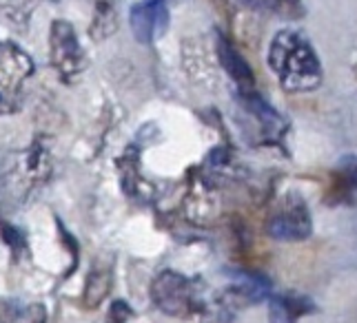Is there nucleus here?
<instances>
[{
  "mask_svg": "<svg viewBox=\"0 0 357 323\" xmlns=\"http://www.w3.org/2000/svg\"><path fill=\"white\" fill-rule=\"evenodd\" d=\"M268 237L278 242H304L313 235V217L300 195H287L266 223Z\"/></svg>",
  "mask_w": 357,
  "mask_h": 323,
  "instance_id": "20e7f679",
  "label": "nucleus"
},
{
  "mask_svg": "<svg viewBox=\"0 0 357 323\" xmlns=\"http://www.w3.org/2000/svg\"><path fill=\"white\" fill-rule=\"evenodd\" d=\"M112 288H114V262L107 257L96 259L87 272V279H84V290H82L84 308L93 310L98 306H102Z\"/></svg>",
  "mask_w": 357,
  "mask_h": 323,
  "instance_id": "6e6552de",
  "label": "nucleus"
},
{
  "mask_svg": "<svg viewBox=\"0 0 357 323\" xmlns=\"http://www.w3.org/2000/svg\"><path fill=\"white\" fill-rule=\"evenodd\" d=\"M244 7L262 11V14H278V16H300L302 0H240Z\"/></svg>",
  "mask_w": 357,
  "mask_h": 323,
  "instance_id": "f8f14e48",
  "label": "nucleus"
},
{
  "mask_svg": "<svg viewBox=\"0 0 357 323\" xmlns=\"http://www.w3.org/2000/svg\"><path fill=\"white\" fill-rule=\"evenodd\" d=\"M49 65L65 84H76L87 65L76 29L63 18L49 24Z\"/></svg>",
  "mask_w": 357,
  "mask_h": 323,
  "instance_id": "7ed1b4c3",
  "label": "nucleus"
},
{
  "mask_svg": "<svg viewBox=\"0 0 357 323\" xmlns=\"http://www.w3.org/2000/svg\"><path fill=\"white\" fill-rule=\"evenodd\" d=\"M16 319H18V306L0 297V323H16Z\"/></svg>",
  "mask_w": 357,
  "mask_h": 323,
  "instance_id": "4468645a",
  "label": "nucleus"
},
{
  "mask_svg": "<svg viewBox=\"0 0 357 323\" xmlns=\"http://www.w3.org/2000/svg\"><path fill=\"white\" fill-rule=\"evenodd\" d=\"M131 317V308L125 301H114L109 308V321L107 323H127Z\"/></svg>",
  "mask_w": 357,
  "mask_h": 323,
  "instance_id": "ddd939ff",
  "label": "nucleus"
},
{
  "mask_svg": "<svg viewBox=\"0 0 357 323\" xmlns=\"http://www.w3.org/2000/svg\"><path fill=\"white\" fill-rule=\"evenodd\" d=\"M129 24L131 31L135 36V40L142 45H149L153 40H158L160 36H165L167 27H169V11L165 9V5H151V3H138L131 7L129 14Z\"/></svg>",
  "mask_w": 357,
  "mask_h": 323,
  "instance_id": "423d86ee",
  "label": "nucleus"
},
{
  "mask_svg": "<svg viewBox=\"0 0 357 323\" xmlns=\"http://www.w3.org/2000/svg\"><path fill=\"white\" fill-rule=\"evenodd\" d=\"M93 18L89 24V36L93 40L112 38L118 29V0H91Z\"/></svg>",
  "mask_w": 357,
  "mask_h": 323,
  "instance_id": "9b49d317",
  "label": "nucleus"
},
{
  "mask_svg": "<svg viewBox=\"0 0 357 323\" xmlns=\"http://www.w3.org/2000/svg\"><path fill=\"white\" fill-rule=\"evenodd\" d=\"M313 313V304L304 297L280 294L268 301V319L271 323H298L300 317Z\"/></svg>",
  "mask_w": 357,
  "mask_h": 323,
  "instance_id": "9d476101",
  "label": "nucleus"
},
{
  "mask_svg": "<svg viewBox=\"0 0 357 323\" xmlns=\"http://www.w3.org/2000/svg\"><path fill=\"white\" fill-rule=\"evenodd\" d=\"M331 204H351L357 197V155L342 157L331 180Z\"/></svg>",
  "mask_w": 357,
  "mask_h": 323,
  "instance_id": "1a4fd4ad",
  "label": "nucleus"
},
{
  "mask_svg": "<svg viewBox=\"0 0 357 323\" xmlns=\"http://www.w3.org/2000/svg\"><path fill=\"white\" fill-rule=\"evenodd\" d=\"M266 60L287 93H311L322 84V60L311 40L298 29H280L268 45Z\"/></svg>",
  "mask_w": 357,
  "mask_h": 323,
  "instance_id": "f257e3e1",
  "label": "nucleus"
},
{
  "mask_svg": "<svg viewBox=\"0 0 357 323\" xmlns=\"http://www.w3.org/2000/svg\"><path fill=\"white\" fill-rule=\"evenodd\" d=\"M215 54H218V60H220V65H222V69L229 73V78L233 80V84L238 86L240 95L257 91L251 65L238 52V47L222 33H218V38H215Z\"/></svg>",
  "mask_w": 357,
  "mask_h": 323,
  "instance_id": "0eeeda50",
  "label": "nucleus"
},
{
  "mask_svg": "<svg viewBox=\"0 0 357 323\" xmlns=\"http://www.w3.org/2000/svg\"><path fill=\"white\" fill-rule=\"evenodd\" d=\"M31 76L33 60L27 52L14 42H0V116L20 111Z\"/></svg>",
  "mask_w": 357,
  "mask_h": 323,
  "instance_id": "f03ea898",
  "label": "nucleus"
},
{
  "mask_svg": "<svg viewBox=\"0 0 357 323\" xmlns=\"http://www.w3.org/2000/svg\"><path fill=\"white\" fill-rule=\"evenodd\" d=\"M144 3H151V5H160L162 0H144Z\"/></svg>",
  "mask_w": 357,
  "mask_h": 323,
  "instance_id": "2eb2a0df",
  "label": "nucleus"
},
{
  "mask_svg": "<svg viewBox=\"0 0 357 323\" xmlns=\"http://www.w3.org/2000/svg\"><path fill=\"white\" fill-rule=\"evenodd\" d=\"M151 299L169 317H187L193 313V285L176 270H162L153 279Z\"/></svg>",
  "mask_w": 357,
  "mask_h": 323,
  "instance_id": "39448f33",
  "label": "nucleus"
}]
</instances>
